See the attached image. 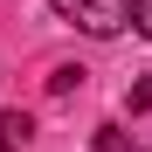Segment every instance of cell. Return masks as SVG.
Masks as SVG:
<instances>
[{
	"instance_id": "6da1fadb",
	"label": "cell",
	"mask_w": 152,
	"mask_h": 152,
	"mask_svg": "<svg viewBox=\"0 0 152 152\" xmlns=\"http://www.w3.org/2000/svg\"><path fill=\"white\" fill-rule=\"evenodd\" d=\"M62 21H76L83 35H97V42H111V35H124L132 28V0H48Z\"/></svg>"
},
{
	"instance_id": "7a4b0ae2",
	"label": "cell",
	"mask_w": 152,
	"mask_h": 152,
	"mask_svg": "<svg viewBox=\"0 0 152 152\" xmlns=\"http://www.w3.org/2000/svg\"><path fill=\"white\" fill-rule=\"evenodd\" d=\"M28 132H35V124L21 118V111H0V152H14V145H28Z\"/></svg>"
},
{
	"instance_id": "3957f363",
	"label": "cell",
	"mask_w": 152,
	"mask_h": 152,
	"mask_svg": "<svg viewBox=\"0 0 152 152\" xmlns=\"http://www.w3.org/2000/svg\"><path fill=\"white\" fill-rule=\"evenodd\" d=\"M76 83H83V69H76V62H62V69H48V97H69Z\"/></svg>"
},
{
	"instance_id": "277c9868",
	"label": "cell",
	"mask_w": 152,
	"mask_h": 152,
	"mask_svg": "<svg viewBox=\"0 0 152 152\" xmlns=\"http://www.w3.org/2000/svg\"><path fill=\"white\" fill-rule=\"evenodd\" d=\"M97 152H132V138H124L118 124H97Z\"/></svg>"
},
{
	"instance_id": "5b68a950",
	"label": "cell",
	"mask_w": 152,
	"mask_h": 152,
	"mask_svg": "<svg viewBox=\"0 0 152 152\" xmlns=\"http://www.w3.org/2000/svg\"><path fill=\"white\" fill-rule=\"evenodd\" d=\"M132 28H138V35L152 42V0H132Z\"/></svg>"
}]
</instances>
